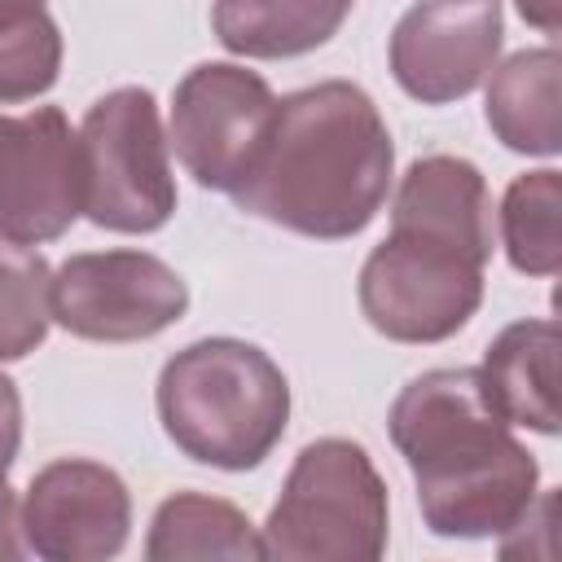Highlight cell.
<instances>
[{
	"mask_svg": "<svg viewBox=\"0 0 562 562\" xmlns=\"http://www.w3.org/2000/svg\"><path fill=\"white\" fill-rule=\"evenodd\" d=\"M277 119V92L259 70L237 61H198L171 92L167 145L198 189L233 193Z\"/></svg>",
	"mask_w": 562,
	"mask_h": 562,
	"instance_id": "cell-7",
	"label": "cell"
},
{
	"mask_svg": "<svg viewBox=\"0 0 562 562\" xmlns=\"http://www.w3.org/2000/svg\"><path fill=\"white\" fill-rule=\"evenodd\" d=\"M391 496L364 443L325 435L299 448L259 540L277 562H373L386 553Z\"/></svg>",
	"mask_w": 562,
	"mask_h": 562,
	"instance_id": "cell-4",
	"label": "cell"
},
{
	"mask_svg": "<svg viewBox=\"0 0 562 562\" xmlns=\"http://www.w3.org/2000/svg\"><path fill=\"white\" fill-rule=\"evenodd\" d=\"M162 435L198 465L255 470L290 426V382L281 364L246 338H198L158 373Z\"/></svg>",
	"mask_w": 562,
	"mask_h": 562,
	"instance_id": "cell-3",
	"label": "cell"
},
{
	"mask_svg": "<svg viewBox=\"0 0 562 562\" xmlns=\"http://www.w3.org/2000/svg\"><path fill=\"white\" fill-rule=\"evenodd\" d=\"M18 531L44 562H105L132 536V492L105 461L57 457L31 474Z\"/></svg>",
	"mask_w": 562,
	"mask_h": 562,
	"instance_id": "cell-10",
	"label": "cell"
},
{
	"mask_svg": "<svg viewBox=\"0 0 562 562\" xmlns=\"http://www.w3.org/2000/svg\"><path fill=\"white\" fill-rule=\"evenodd\" d=\"M26 544H22V531H18V501H13V487L0 483V558H22Z\"/></svg>",
	"mask_w": 562,
	"mask_h": 562,
	"instance_id": "cell-21",
	"label": "cell"
},
{
	"mask_svg": "<svg viewBox=\"0 0 562 562\" xmlns=\"http://www.w3.org/2000/svg\"><path fill=\"white\" fill-rule=\"evenodd\" d=\"M356 0H215L211 31L233 57L281 61L325 48Z\"/></svg>",
	"mask_w": 562,
	"mask_h": 562,
	"instance_id": "cell-14",
	"label": "cell"
},
{
	"mask_svg": "<svg viewBox=\"0 0 562 562\" xmlns=\"http://www.w3.org/2000/svg\"><path fill=\"white\" fill-rule=\"evenodd\" d=\"M395 180V140L373 97L321 79L277 101L272 132L233 202L285 233L347 241L373 224Z\"/></svg>",
	"mask_w": 562,
	"mask_h": 562,
	"instance_id": "cell-1",
	"label": "cell"
},
{
	"mask_svg": "<svg viewBox=\"0 0 562 562\" xmlns=\"http://www.w3.org/2000/svg\"><path fill=\"white\" fill-rule=\"evenodd\" d=\"M558 75H562V57L553 44L522 48L501 66H492L483 119L505 149L527 158H553L562 149Z\"/></svg>",
	"mask_w": 562,
	"mask_h": 562,
	"instance_id": "cell-13",
	"label": "cell"
},
{
	"mask_svg": "<svg viewBox=\"0 0 562 562\" xmlns=\"http://www.w3.org/2000/svg\"><path fill=\"white\" fill-rule=\"evenodd\" d=\"M501 44V0H417L391 26L386 61L413 101L452 105L492 75Z\"/></svg>",
	"mask_w": 562,
	"mask_h": 562,
	"instance_id": "cell-11",
	"label": "cell"
},
{
	"mask_svg": "<svg viewBox=\"0 0 562 562\" xmlns=\"http://www.w3.org/2000/svg\"><path fill=\"white\" fill-rule=\"evenodd\" d=\"M53 268L35 246L0 237V364L26 360L53 325Z\"/></svg>",
	"mask_w": 562,
	"mask_h": 562,
	"instance_id": "cell-19",
	"label": "cell"
},
{
	"mask_svg": "<svg viewBox=\"0 0 562 562\" xmlns=\"http://www.w3.org/2000/svg\"><path fill=\"white\" fill-rule=\"evenodd\" d=\"M145 558L149 562H184V558L246 562V558H263V540H259V527L246 518V509H237L233 501L206 496V492H171L149 518Z\"/></svg>",
	"mask_w": 562,
	"mask_h": 562,
	"instance_id": "cell-16",
	"label": "cell"
},
{
	"mask_svg": "<svg viewBox=\"0 0 562 562\" xmlns=\"http://www.w3.org/2000/svg\"><path fill=\"white\" fill-rule=\"evenodd\" d=\"M501 246L527 277H558L562 268V176L553 167L522 171L501 198Z\"/></svg>",
	"mask_w": 562,
	"mask_h": 562,
	"instance_id": "cell-17",
	"label": "cell"
},
{
	"mask_svg": "<svg viewBox=\"0 0 562 562\" xmlns=\"http://www.w3.org/2000/svg\"><path fill=\"white\" fill-rule=\"evenodd\" d=\"M22 448V395L9 373H0V483H9V470Z\"/></svg>",
	"mask_w": 562,
	"mask_h": 562,
	"instance_id": "cell-20",
	"label": "cell"
},
{
	"mask_svg": "<svg viewBox=\"0 0 562 562\" xmlns=\"http://www.w3.org/2000/svg\"><path fill=\"white\" fill-rule=\"evenodd\" d=\"M53 321L88 342H140L189 312L184 277L149 250L70 255L48 285Z\"/></svg>",
	"mask_w": 562,
	"mask_h": 562,
	"instance_id": "cell-8",
	"label": "cell"
},
{
	"mask_svg": "<svg viewBox=\"0 0 562 562\" xmlns=\"http://www.w3.org/2000/svg\"><path fill=\"white\" fill-rule=\"evenodd\" d=\"M487 259L492 255L470 241L391 220V233L360 268V312L391 342H443L479 312Z\"/></svg>",
	"mask_w": 562,
	"mask_h": 562,
	"instance_id": "cell-5",
	"label": "cell"
},
{
	"mask_svg": "<svg viewBox=\"0 0 562 562\" xmlns=\"http://www.w3.org/2000/svg\"><path fill=\"white\" fill-rule=\"evenodd\" d=\"M417 509L439 540L505 536L540 492V461L483 391L479 369H426L386 413Z\"/></svg>",
	"mask_w": 562,
	"mask_h": 562,
	"instance_id": "cell-2",
	"label": "cell"
},
{
	"mask_svg": "<svg viewBox=\"0 0 562 562\" xmlns=\"http://www.w3.org/2000/svg\"><path fill=\"white\" fill-rule=\"evenodd\" d=\"M479 378L509 426L558 435V325L549 316L505 325L487 342Z\"/></svg>",
	"mask_w": 562,
	"mask_h": 562,
	"instance_id": "cell-12",
	"label": "cell"
},
{
	"mask_svg": "<svg viewBox=\"0 0 562 562\" xmlns=\"http://www.w3.org/2000/svg\"><path fill=\"white\" fill-rule=\"evenodd\" d=\"M514 4H518V13H522L527 26H536L544 35H558V26H562V0H514Z\"/></svg>",
	"mask_w": 562,
	"mask_h": 562,
	"instance_id": "cell-22",
	"label": "cell"
},
{
	"mask_svg": "<svg viewBox=\"0 0 562 562\" xmlns=\"http://www.w3.org/2000/svg\"><path fill=\"white\" fill-rule=\"evenodd\" d=\"M83 215L79 136L57 105L0 114V237L44 246Z\"/></svg>",
	"mask_w": 562,
	"mask_h": 562,
	"instance_id": "cell-9",
	"label": "cell"
},
{
	"mask_svg": "<svg viewBox=\"0 0 562 562\" xmlns=\"http://www.w3.org/2000/svg\"><path fill=\"white\" fill-rule=\"evenodd\" d=\"M61 53L48 0H0V105L44 97L61 75Z\"/></svg>",
	"mask_w": 562,
	"mask_h": 562,
	"instance_id": "cell-18",
	"label": "cell"
},
{
	"mask_svg": "<svg viewBox=\"0 0 562 562\" xmlns=\"http://www.w3.org/2000/svg\"><path fill=\"white\" fill-rule=\"evenodd\" d=\"M391 220L448 233L492 255V193L470 158L426 154L408 162L391 198Z\"/></svg>",
	"mask_w": 562,
	"mask_h": 562,
	"instance_id": "cell-15",
	"label": "cell"
},
{
	"mask_svg": "<svg viewBox=\"0 0 562 562\" xmlns=\"http://www.w3.org/2000/svg\"><path fill=\"white\" fill-rule=\"evenodd\" d=\"M83 215L105 233H158L176 215L171 145L158 101L140 83L110 88L79 123Z\"/></svg>",
	"mask_w": 562,
	"mask_h": 562,
	"instance_id": "cell-6",
	"label": "cell"
}]
</instances>
